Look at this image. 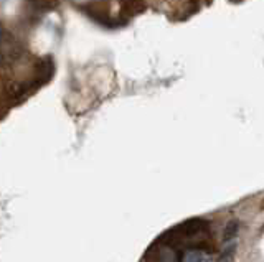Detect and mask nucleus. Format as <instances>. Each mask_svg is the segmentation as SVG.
Segmentation results:
<instances>
[{"label":"nucleus","instance_id":"obj_1","mask_svg":"<svg viewBox=\"0 0 264 262\" xmlns=\"http://www.w3.org/2000/svg\"><path fill=\"white\" fill-rule=\"evenodd\" d=\"M157 243L172 246L180 251H215V239L211 234V226L207 220L203 218H192L187 220L165 233L157 239Z\"/></svg>","mask_w":264,"mask_h":262},{"label":"nucleus","instance_id":"obj_3","mask_svg":"<svg viewBox=\"0 0 264 262\" xmlns=\"http://www.w3.org/2000/svg\"><path fill=\"white\" fill-rule=\"evenodd\" d=\"M182 262H203L202 260V254L200 251H188L187 254L183 252V259Z\"/></svg>","mask_w":264,"mask_h":262},{"label":"nucleus","instance_id":"obj_2","mask_svg":"<svg viewBox=\"0 0 264 262\" xmlns=\"http://www.w3.org/2000/svg\"><path fill=\"white\" fill-rule=\"evenodd\" d=\"M183 251L172 248V246H165L160 243H153L147 249L144 256V262H182Z\"/></svg>","mask_w":264,"mask_h":262}]
</instances>
